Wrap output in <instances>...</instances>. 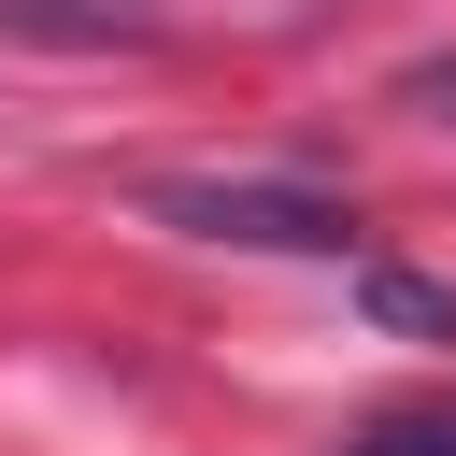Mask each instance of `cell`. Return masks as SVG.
I'll return each mask as SVG.
<instances>
[{"mask_svg": "<svg viewBox=\"0 0 456 456\" xmlns=\"http://www.w3.org/2000/svg\"><path fill=\"white\" fill-rule=\"evenodd\" d=\"M142 214L185 228V242H271V256H342L356 242V214L328 185H228V171H157Z\"/></svg>", "mask_w": 456, "mask_h": 456, "instance_id": "cell-1", "label": "cell"}, {"mask_svg": "<svg viewBox=\"0 0 456 456\" xmlns=\"http://www.w3.org/2000/svg\"><path fill=\"white\" fill-rule=\"evenodd\" d=\"M370 314H385V328H428V342H456V285H413V271H370Z\"/></svg>", "mask_w": 456, "mask_h": 456, "instance_id": "cell-2", "label": "cell"}, {"mask_svg": "<svg viewBox=\"0 0 456 456\" xmlns=\"http://www.w3.org/2000/svg\"><path fill=\"white\" fill-rule=\"evenodd\" d=\"M356 456H456V413H385Z\"/></svg>", "mask_w": 456, "mask_h": 456, "instance_id": "cell-3", "label": "cell"}, {"mask_svg": "<svg viewBox=\"0 0 456 456\" xmlns=\"http://www.w3.org/2000/svg\"><path fill=\"white\" fill-rule=\"evenodd\" d=\"M399 100H413V114H442V128H456V57H428V71H413V86H399Z\"/></svg>", "mask_w": 456, "mask_h": 456, "instance_id": "cell-4", "label": "cell"}]
</instances>
